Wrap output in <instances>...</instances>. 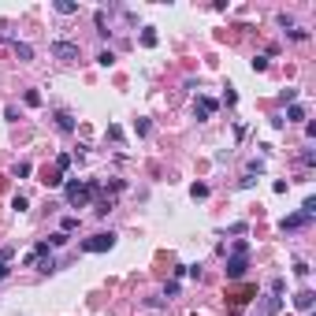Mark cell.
<instances>
[{
	"instance_id": "5",
	"label": "cell",
	"mask_w": 316,
	"mask_h": 316,
	"mask_svg": "<svg viewBox=\"0 0 316 316\" xmlns=\"http://www.w3.org/2000/svg\"><path fill=\"white\" fill-rule=\"evenodd\" d=\"M313 223V216H305V212H294V216H286L283 223H279V231L290 234V231H305V227Z\"/></svg>"
},
{
	"instance_id": "22",
	"label": "cell",
	"mask_w": 316,
	"mask_h": 316,
	"mask_svg": "<svg viewBox=\"0 0 316 316\" xmlns=\"http://www.w3.org/2000/svg\"><path fill=\"white\" fill-rule=\"evenodd\" d=\"M309 272H313V268H309L305 260H298V264H294V275H298V279H309Z\"/></svg>"
},
{
	"instance_id": "32",
	"label": "cell",
	"mask_w": 316,
	"mask_h": 316,
	"mask_svg": "<svg viewBox=\"0 0 316 316\" xmlns=\"http://www.w3.org/2000/svg\"><path fill=\"white\" fill-rule=\"evenodd\" d=\"M108 138H112V142H123V130H119L116 123H112V126H108Z\"/></svg>"
},
{
	"instance_id": "33",
	"label": "cell",
	"mask_w": 316,
	"mask_h": 316,
	"mask_svg": "<svg viewBox=\"0 0 316 316\" xmlns=\"http://www.w3.org/2000/svg\"><path fill=\"white\" fill-rule=\"evenodd\" d=\"M253 71H268V56H257V60H253Z\"/></svg>"
},
{
	"instance_id": "9",
	"label": "cell",
	"mask_w": 316,
	"mask_h": 316,
	"mask_svg": "<svg viewBox=\"0 0 316 316\" xmlns=\"http://www.w3.org/2000/svg\"><path fill=\"white\" fill-rule=\"evenodd\" d=\"M279 309H283V298H279V294H268L264 298V316H275Z\"/></svg>"
},
{
	"instance_id": "20",
	"label": "cell",
	"mask_w": 316,
	"mask_h": 316,
	"mask_svg": "<svg viewBox=\"0 0 316 316\" xmlns=\"http://www.w3.org/2000/svg\"><path fill=\"white\" fill-rule=\"evenodd\" d=\"M26 104H30V108H37V104H41V93H37V90H26Z\"/></svg>"
},
{
	"instance_id": "27",
	"label": "cell",
	"mask_w": 316,
	"mask_h": 316,
	"mask_svg": "<svg viewBox=\"0 0 316 316\" xmlns=\"http://www.w3.org/2000/svg\"><path fill=\"white\" fill-rule=\"evenodd\" d=\"M301 212H305V216H316V197H305V205H301Z\"/></svg>"
},
{
	"instance_id": "4",
	"label": "cell",
	"mask_w": 316,
	"mask_h": 316,
	"mask_svg": "<svg viewBox=\"0 0 316 316\" xmlns=\"http://www.w3.org/2000/svg\"><path fill=\"white\" fill-rule=\"evenodd\" d=\"M49 52L56 60H63V63H71V60H78V52H82V49H78V41H52Z\"/></svg>"
},
{
	"instance_id": "11",
	"label": "cell",
	"mask_w": 316,
	"mask_h": 316,
	"mask_svg": "<svg viewBox=\"0 0 316 316\" xmlns=\"http://www.w3.org/2000/svg\"><path fill=\"white\" fill-rule=\"evenodd\" d=\"M298 119H305V104H290V108H286V119H283V123H298Z\"/></svg>"
},
{
	"instance_id": "34",
	"label": "cell",
	"mask_w": 316,
	"mask_h": 316,
	"mask_svg": "<svg viewBox=\"0 0 316 316\" xmlns=\"http://www.w3.org/2000/svg\"><path fill=\"white\" fill-rule=\"evenodd\" d=\"M11 260V246H0V264H8Z\"/></svg>"
},
{
	"instance_id": "28",
	"label": "cell",
	"mask_w": 316,
	"mask_h": 316,
	"mask_svg": "<svg viewBox=\"0 0 316 316\" xmlns=\"http://www.w3.org/2000/svg\"><path fill=\"white\" fill-rule=\"evenodd\" d=\"M30 171H33V167L26 164V160H23V164H15V179H26V175H30Z\"/></svg>"
},
{
	"instance_id": "23",
	"label": "cell",
	"mask_w": 316,
	"mask_h": 316,
	"mask_svg": "<svg viewBox=\"0 0 316 316\" xmlns=\"http://www.w3.org/2000/svg\"><path fill=\"white\" fill-rule=\"evenodd\" d=\"M60 227H63V234H71L78 227V216H63V223H60Z\"/></svg>"
},
{
	"instance_id": "29",
	"label": "cell",
	"mask_w": 316,
	"mask_h": 316,
	"mask_svg": "<svg viewBox=\"0 0 316 316\" xmlns=\"http://www.w3.org/2000/svg\"><path fill=\"white\" fill-rule=\"evenodd\" d=\"M231 253H250V242H246V238H238V242L231 246Z\"/></svg>"
},
{
	"instance_id": "24",
	"label": "cell",
	"mask_w": 316,
	"mask_h": 316,
	"mask_svg": "<svg viewBox=\"0 0 316 316\" xmlns=\"http://www.w3.org/2000/svg\"><path fill=\"white\" fill-rule=\"evenodd\" d=\"M223 104H227V108H234V104H238V93H234L231 86H227V93H223Z\"/></svg>"
},
{
	"instance_id": "25",
	"label": "cell",
	"mask_w": 316,
	"mask_h": 316,
	"mask_svg": "<svg viewBox=\"0 0 316 316\" xmlns=\"http://www.w3.org/2000/svg\"><path fill=\"white\" fill-rule=\"evenodd\" d=\"M294 37V41H309V30H298V26H290V30H286Z\"/></svg>"
},
{
	"instance_id": "1",
	"label": "cell",
	"mask_w": 316,
	"mask_h": 316,
	"mask_svg": "<svg viewBox=\"0 0 316 316\" xmlns=\"http://www.w3.org/2000/svg\"><path fill=\"white\" fill-rule=\"evenodd\" d=\"M97 193H100L97 179H93V183H67L63 186V197H67V205H71V208H86Z\"/></svg>"
},
{
	"instance_id": "17",
	"label": "cell",
	"mask_w": 316,
	"mask_h": 316,
	"mask_svg": "<svg viewBox=\"0 0 316 316\" xmlns=\"http://www.w3.org/2000/svg\"><path fill=\"white\" fill-rule=\"evenodd\" d=\"M37 272H56V260H52V253L37 257Z\"/></svg>"
},
{
	"instance_id": "35",
	"label": "cell",
	"mask_w": 316,
	"mask_h": 316,
	"mask_svg": "<svg viewBox=\"0 0 316 316\" xmlns=\"http://www.w3.org/2000/svg\"><path fill=\"white\" fill-rule=\"evenodd\" d=\"M8 275H11V268H8V264H0V283H4Z\"/></svg>"
},
{
	"instance_id": "15",
	"label": "cell",
	"mask_w": 316,
	"mask_h": 316,
	"mask_svg": "<svg viewBox=\"0 0 316 316\" xmlns=\"http://www.w3.org/2000/svg\"><path fill=\"white\" fill-rule=\"evenodd\" d=\"M157 41H160L157 30H153V26H145V30H142V45H145V49H157Z\"/></svg>"
},
{
	"instance_id": "7",
	"label": "cell",
	"mask_w": 316,
	"mask_h": 316,
	"mask_svg": "<svg viewBox=\"0 0 316 316\" xmlns=\"http://www.w3.org/2000/svg\"><path fill=\"white\" fill-rule=\"evenodd\" d=\"M216 108H220V104H216L212 97H197V104H193V116H197V119H208Z\"/></svg>"
},
{
	"instance_id": "14",
	"label": "cell",
	"mask_w": 316,
	"mask_h": 316,
	"mask_svg": "<svg viewBox=\"0 0 316 316\" xmlns=\"http://www.w3.org/2000/svg\"><path fill=\"white\" fill-rule=\"evenodd\" d=\"M134 134H138V138H149V134H153V123H149V119H134Z\"/></svg>"
},
{
	"instance_id": "31",
	"label": "cell",
	"mask_w": 316,
	"mask_h": 316,
	"mask_svg": "<svg viewBox=\"0 0 316 316\" xmlns=\"http://www.w3.org/2000/svg\"><path fill=\"white\" fill-rule=\"evenodd\" d=\"M301 164L313 167V164H316V153H313V149H305V153H301Z\"/></svg>"
},
{
	"instance_id": "12",
	"label": "cell",
	"mask_w": 316,
	"mask_h": 316,
	"mask_svg": "<svg viewBox=\"0 0 316 316\" xmlns=\"http://www.w3.org/2000/svg\"><path fill=\"white\" fill-rule=\"evenodd\" d=\"M52 8H56L60 15H75V11H78V4H75V0H56Z\"/></svg>"
},
{
	"instance_id": "19",
	"label": "cell",
	"mask_w": 316,
	"mask_h": 316,
	"mask_svg": "<svg viewBox=\"0 0 316 316\" xmlns=\"http://www.w3.org/2000/svg\"><path fill=\"white\" fill-rule=\"evenodd\" d=\"M190 197H193V201L208 197V186H205V183H193V186H190Z\"/></svg>"
},
{
	"instance_id": "21",
	"label": "cell",
	"mask_w": 316,
	"mask_h": 316,
	"mask_svg": "<svg viewBox=\"0 0 316 316\" xmlns=\"http://www.w3.org/2000/svg\"><path fill=\"white\" fill-rule=\"evenodd\" d=\"M283 104H298V90H294V86L283 90Z\"/></svg>"
},
{
	"instance_id": "16",
	"label": "cell",
	"mask_w": 316,
	"mask_h": 316,
	"mask_svg": "<svg viewBox=\"0 0 316 316\" xmlns=\"http://www.w3.org/2000/svg\"><path fill=\"white\" fill-rule=\"evenodd\" d=\"M71 171V153H60L56 157V175H67Z\"/></svg>"
},
{
	"instance_id": "18",
	"label": "cell",
	"mask_w": 316,
	"mask_h": 316,
	"mask_svg": "<svg viewBox=\"0 0 316 316\" xmlns=\"http://www.w3.org/2000/svg\"><path fill=\"white\" fill-rule=\"evenodd\" d=\"M97 63L100 67H112V63H116V52H112V49H100L97 52Z\"/></svg>"
},
{
	"instance_id": "3",
	"label": "cell",
	"mask_w": 316,
	"mask_h": 316,
	"mask_svg": "<svg viewBox=\"0 0 316 316\" xmlns=\"http://www.w3.org/2000/svg\"><path fill=\"white\" fill-rule=\"evenodd\" d=\"M223 272H227V279H242V275L250 272V253H231Z\"/></svg>"
},
{
	"instance_id": "10",
	"label": "cell",
	"mask_w": 316,
	"mask_h": 316,
	"mask_svg": "<svg viewBox=\"0 0 316 316\" xmlns=\"http://www.w3.org/2000/svg\"><path fill=\"white\" fill-rule=\"evenodd\" d=\"M93 23H97V33H100V37H108V33H112L108 15H104V11H97V15H93Z\"/></svg>"
},
{
	"instance_id": "6",
	"label": "cell",
	"mask_w": 316,
	"mask_h": 316,
	"mask_svg": "<svg viewBox=\"0 0 316 316\" xmlns=\"http://www.w3.org/2000/svg\"><path fill=\"white\" fill-rule=\"evenodd\" d=\"M313 301H316V294L309 290V286L294 294V309H298V313H313Z\"/></svg>"
},
{
	"instance_id": "30",
	"label": "cell",
	"mask_w": 316,
	"mask_h": 316,
	"mask_svg": "<svg viewBox=\"0 0 316 316\" xmlns=\"http://www.w3.org/2000/svg\"><path fill=\"white\" fill-rule=\"evenodd\" d=\"M67 242H71V234H63V231L52 234V246H67Z\"/></svg>"
},
{
	"instance_id": "8",
	"label": "cell",
	"mask_w": 316,
	"mask_h": 316,
	"mask_svg": "<svg viewBox=\"0 0 316 316\" xmlns=\"http://www.w3.org/2000/svg\"><path fill=\"white\" fill-rule=\"evenodd\" d=\"M56 126H60L63 134H71V130H75V116H71L67 108H60V112H56Z\"/></svg>"
},
{
	"instance_id": "26",
	"label": "cell",
	"mask_w": 316,
	"mask_h": 316,
	"mask_svg": "<svg viewBox=\"0 0 316 316\" xmlns=\"http://www.w3.org/2000/svg\"><path fill=\"white\" fill-rule=\"evenodd\" d=\"M11 208H15V212H26V208H30V201H26V197H23V193H19V197H15V201H11Z\"/></svg>"
},
{
	"instance_id": "13",
	"label": "cell",
	"mask_w": 316,
	"mask_h": 316,
	"mask_svg": "<svg viewBox=\"0 0 316 316\" xmlns=\"http://www.w3.org/2000/svg\"><path fill=\"white\" fill-rule=\"evenodd\" d=\"M15 56L23 60V63H30V60H33V49H30L26 41H15Z\"/></svg>"
},
{
	"instance_id": "2",
	"label": "cell",
	"mask_w": 316,
	"mask_h": 316,
	"mask_svg": "<svg viewBox=\"0 0 316 316\" xmlns=\"http://www.w3.org/2000/svg\"><path fill=\"white\" fill-rule=\"evenodd\" d=\"M112 246H116V234H112V231H100V234H93V238L82 242L86 253H108Z\"/></svg>"
}]
</instances>
